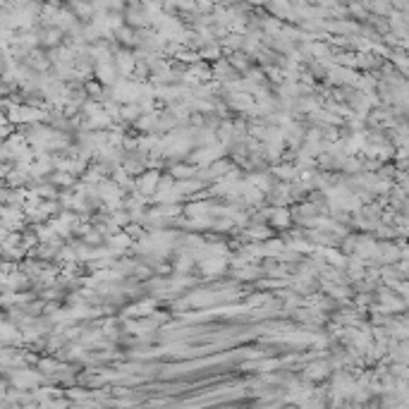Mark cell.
Listing matches in <instances>:
<instances>
[{
  "instance_id": "6da1fadb",
  "label": "cell",
  "mask_w": 409,
  "mask_h": 409,
  "mask_svg": "<svg viewBox=\"0 0 409 409\" xmlns=\"http://www.w3.org/2000/svg\"><path fill=\"white\" fill-rule=\"evenodd\" d=\"M158 179H160L158 173H146V175L139 179V189H142L144 194H151L153 189H158Z\"/></svg>"
}]
</instances>
